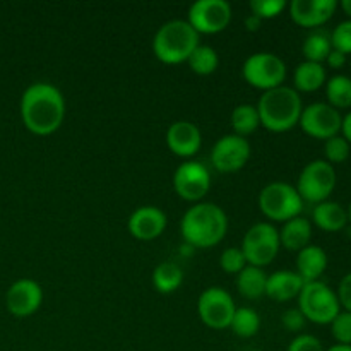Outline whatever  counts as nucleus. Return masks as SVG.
Here are the masks:
<instances>
[{
  "label": "nucleus",
  "instance_id": "nucleus-11",
  "mask_svg": "<svg viewBox=\"0 0 351 351\" xmlns=\"http://www.w3.org/2000/svg\"><path fill=\"white\" fill-rule=\"evenodd\" d=\"M232 16V5L226 0H197L189 9L187 21L197 34H216L228 27Z\"/></svg>",
  "mask_w": 351,
  "mask_h": 351
},
{
  "label": "nucleus",
  "instance_id": "nucleus-21",
  "mask_svg": "<svg viewBox=\"0 0 351 351\" xmlns=\"http://www.w3.org/2000/svg\"><path fill=\"white\" fill-rule=\"evenodd\" d=\"M280 243L290 252H300L312 240V223L307 218L297 216L283 223L280 232Z\"/></svg>",
  "mask_w": 351,
  "mask_h": 351
},
{
  "label": "nucleus",
  "instance_id": "nucleus-10",
  "mask_svg": "<svg viewBox=\"0 0 351 351\" xmlns=\"http://www.w3.org/2000/svg\"><path fill=\"white\" fill-rule=\"evenodd\" d=\"M235 311V302L225 288L209 287L199 295L197 314L208 328L218 331L230 328Z\"/></svg>",
  "mask_w": 351,
  "mask_h": 351
},
{
  "label": "nucleus",
  "instance_id": "nucleus-4",
  "mask_svg": "<svg viewBox=\"0 0 351 351\" xmlns=\"http://www.w3.org/2000/svg\"><path fill=\"white\" fill-rule=\"evenodd\" d=\"M199 45V34L187 19H171L158 27L153 38V51L163 64L187 62Z\"/></svg>",
  "mask_w": 351,
  "mask_h": 351
},
{
  "label": "nucleus",
  "instance_id": "nucleus-12",
  "mask_svg": "<svg viewBox=\"0 0 351 351\" xmlns=\"http://www.w3.org/2000/svg\"><path fill=\"white\" fill-rule=\"evenodd\" d=\"M341 113L339 110L332 108L328 103H311L302 110L300 122L298 125L302 127L307 136L314 137V139L328 141L331 137L339 136L341 130Z\"/></svg>",
  "mask_w": 351,
  "mask_h": 351
},
{
  "label": "nucleus",
  "instance_id": "nucleus-19",
  "mask_svg": "<svg viewBox=\"0 0 351 351\" xmlns=\"http://www.w3.org/2000/svg\"><path fill=\"white\" fill-rule=\"evenodd\" d=\"M305 281L297 271L281 269L267 276L266 295L274 302H290L298 298Z\"/></svg>",
  "mask_w": 351,
  "mask_h": 351
},
{
  "label": "nucleus",
  "instance_id": "nucleus-8",
  "mask_svg": "<svg viewBox=\"0 0 351 351\" xmlns=\"http://www.w3.org/2000/svg\"><path fill=\"white\" fill-rule=\"evenodd\" d=\"M280 233L271 223L259 221L250 226L242 240V252L249 266L264 267L280 252Z\"/></svg>",
  "mask_w": 351,
  "mask_h": 351
},
{
  "label": "nucleus",
  "instance_id": "nucleus-22",
  "mask_svg": "<svg viewBox=\"0 0 351 351\" xmlns=\"http://www.w3.org/2000/svg\"><path fill=\"white\" fill-rule=\"evenodd\" d=\"M312 219L321 230L329 233L341 232L348 223V213L339 202L336 201H324L315 204L312 211Z\"/></svg>",
  "mask_w": 351,
  "mask_h": 351
},
{
  "label": "nucleus",
  "instance_id": "nucleus-17",
  "mask_svg": "<svg viewBox=\"0 0 351 351\" xmlns=\"http://www.w3.org/2000/svg\"><path fill=\"white\" fill-rule=\"evenodd\" d=\"M338 9L336 0H291L290 16L302 27H319L328 23Z\"/></svg>",
  "mask_w": 351,
  "mask_h": 351
},
{
  "label": "nucleus",
  "instance_id": "nucleus-6",
  "mask_svg": "<svg viewBox=\"0 0 351 351\" xmlns=\"http://www.w3.org/2000/svg\"><path fill=\"white\" fill-rule=\"evenodd\" d=\"M259 209L267 219L285 223L300 216L304 201L297 189L285 182H271L259 192Z\"/></svg>",
  "mask_w": 351,
  "mask_h": 351
},
{
  "label": "nucleus",
  "instance_id": "nucleus-1",
  "mask_svg": "<svg viewBox=\"0 0 351 351\" xmlns=\"http://www.w3.org/2000/svg\"><path fill=\"white\" fill-rule=\"evenodd\" d=\"M21 119L24 127L36 136L57 132L65 119V99L57 86L34 82L21 96Z\"/></svg>",
  "mask_w": 351,
  "mask_h": 351
},
{
  "label": "nucleus",
  "instance_id": "nucleus-2",
  "mask_svg": "<svg viewBox=\"0 0 351 351\" xmlns=\"http://www.w3.org/2000/svg\"><path fill=\"white\" fill-rule=\"evenodd\" d=\"M228 232L226 213L215 202H195L185 211L180 233L185 242L197 249H211L225 239Z\"/></svg>",
  "mask_w": 351,
  "mask_h": 351
},
{
  "label": "nucleus",
  "instance_id": "nucleus-18",
  "mask_svg": "<svg viewBox=\"0 0 351 351\" xmlns=\"http://www.w3.org/2000/svg\"><path fill=\"white\" fill-rule=\"evenodd\" d=\"M202 136L195 123L189 120H177L167 130V146L180 158H192L201 149Z\"/></svg>",
  "mask_w": 351,
  "mask_h": 351
},
{
  "label": "nucleus",
  "instance_id": "nucleus-32",
  "mask_svg": "<svg viewBox=\"0 0 351 351\" xmlns=\"http://www.w3.org/2000/svg\"><path fill=\"white\" fill-rule=\"evenodd\" d=\"M219 266L226 274H239L247 266L245 256L240 247H228L219 256Z\"/></svg>",
  "mask_w": 351,
  "mask_h": 351
},
{
  "label": "nucleus",
  "instance_id": "nucleus-28",
  "mask_svg": "<svg viewBox=\"0 0 351 351\" xmlns=\"http://www.w3.org/2000/svg\"><path fill=\"white\" fill-rule=\"evenodd\" d=\"M261 125L259 113H257V108L250 103H242V105L235 106L232 112V127L240 137L250 136L257 130V127Z\"/></svg>",
  "mask_w": 351,
  "mask_h": 351
},
{
  "label": "nucleus",
  "instance_id": "nucleus-31",
  "mask_svg": "<svg viewBox=\"0 0 351 351\" xmlns=\"http://www.w3.org/2000/svg\"><path fill=\"white\" fill-rule=\"evenodd\" d=\"M324 154L328 163H343L350 156V144L341 136L331 137V139L324 141Z\"/></svg>",
  "mask_w": 351,
  "mask_h": 351
},
{
  "label": "nucleus",
  "instance_id": "nucleus-7",
  "mask_svg": "<svg viewBox=\"0 0 351 351\" xmlns=\"http://www.w3.org/2000/svg\"><path fill=\"white\" fill-rule=\"evenodd\" d=\"M242 75L252 88L269 91L283 86L287 79V64L276 53L257 51L243 62Z\"/></svg>",
  "mask_w": 351,
  "mask_h": 351
},
{
  "label": "nucleus",
  "instance_id": "nucleus-15",
  "mask_svg": "<svg viewBox=\"0 0 351 351\" xmlns=\"http://www.w3.org/2000/svg\"><path fill=\"white\" fill-rule=\"evenodd\" d=\"M43 304V290L40 283L29 278L14 281L5 293V307L14 317H29Z\"/></svg>",
  "mask_w": 351,
  "mask_h": 351
},
{
  "label": "nucleus",
  "instance_id": "nucleus-5",
  "mask_svg": "<svg viewBox=\"0 0 351 351\" xmlns=\"http://www.w3.org/2000/svg\"><path fill=\"white\" fill-rule=\"evenodd\" d=\"M298 311L314 324H331L341 312V305L336 291L319 280L304 285L298 295Z\"/></svg>",
  "mask_w": 351,
  "mask_h": 351
},
{
  "label": "nucleus",
  "instance_id": "nucleus-3",
  "mask_svg": "<svg viewBox=\"0 0 351 351\" xmlns=\"http://www.w3.org/2000/svg\"><path fill=\"white\" fill-rule=\"evenodd\" d=\"M257 113H259L261 125L269 132H288L298 125L300 122L302 98L290 86H280V88L264 91L257 103Z\"/></svg>",
  "mask_w": 351,
  "mask_h": 351
},
{
  "label": "nucleus",
  "instance_id": "nucleus-35",
  "mask_svg": "<svg viewBox=\"0 0 351 351\" xmlns=\"http://www.w3.org/2000/svg\"><path fill=\"white\" fill-rule=\"evenodd\" d=\"M331 45L335 50L345 55H351V19L343 21L332 29Z\"/></svg>",
  "mask_w": 351,
  "mask_h": 351
},
{
  "label": "nucleus",
  "instance_id": "nucleus-37",
  "mask_svg": "<svg viewBox=\"0 0 351 351\" xmlns=\"http://www.w3.org/2000/svg\"><path fill=\"white\" fill-rule=\"evenodd\" d=\"M281 322H283V326L288 331L300 332L302 329L305 328L307 319L304 317V314H302L298 308H288V311L283 312V315H281Z\"/></svg>",
  "mask_w": 351,
  "mask_h": 351
},
{
  "label": "nucleus",
  "instance_id": "nucleus-43",
  "mask_svg": "<svg viewBox=\"0 0 351 351\" xmlns=\"http://www.w3.org/2000/svg\"><path fill=\"white\" fill-rule=\"evenodd\" d=\"M326 351H351V345H335Z\"/></svg>",
  "mask_w": 351,
  "mask_h": 351
},
{
  "label": "nucleus",
  "instance_id": "nucleus-23",
  "mask_svg": "<svg viewBox=\"0 0 351 351\" xmlns=\"http://www.w3.org/2000/svg\"><path fill=\"white\" fill-rule=\"evenodd\" d=\"M328 81L326 69L322 64L304 60L293 72V89L302 93H314L321 89Z\"/></svg>",
  "mask_w": 351,
  "mask_h": 351
},
{
  "label": "nucleus",
  "instance_id": "nucleus-42",
  "mask_svg": "<svg viewBox=\"0 0 351 351\" xmlns=\"http://www.w3.org/2000/svg\"><path fill=\"white\" fill-rule=\"evenodd\" d=\"M341 9L345 10L346 16L351 19V0H341Z\"/></svg>",
  "mask_w": 351,
  "mask_h": 351
},
{
  "label": "nucleus",
  "instance_id": "nucleus-29",
  "mask_svg": "<svg viewBox=\"0 0 351 351\" xmlns=\"http://www.w3.org/2000/svg\"><path fill=\"white\" fill-rule=\"evenodd\" d=\"M187 64L191 67V71L195 72L197 75H209L219 65L218 51L213 47H209V45L199 43L195 47V50L191 53V57L187 58Z\"/></svg>",
  "mask_w": 351,
  "mask_h": 351
},
{
  "label": "nucleus",
  "instance_id": "nucleus-26",
  "mask_svg": "<svg viewBox=\"0 0 351 351\" xmlns=\"http://www.w3.org/2000/svg\"><path fill=\"white\" fill-rule=\"evenodd\" d=\"M331 50V34L324 29H314L311 34H307L304 45H302V53H304L305 60L315 62V64L326 62Z\"/></svg>",
  "mask_w": 351,
  "mask_h": 351
},
{
  "label": "nucleus",
  "instance_id": "nucleus-24",
  "mask_svg": "<svg viewBox=\"0 0 351 351\" xmlns=\"http://www.w3.org/2000/svg\"><path fill=\"white\" fill-rule=\"evenodd\" d=\"M267 274L263 267L249 266L247 264L239 274H237V290L247 300H257L266 295Z\"/></svg>",
  "mask_w": 351,
  "mask_h": 351
},
{
  "label": "nucleus",
  "instance_id": "nucleus-16",
  "mask_svg": "<svg viewBox=\"0 0 351 351\" xmlns=\"http://www.w3.org/2000/svg\"><path fill=\"white\" fill-rule=\"evenodd\" d=\"M167 215L156 206H141L134 209L132 215L129 216L127 228L129 233L137 240L149 242V240L158 239L167 228Z\"/></svg>",
  "mask_w": 351,
  "mask_h": 351
},
{
  "label": "nucleus",
  "instance_id": "nucleus-20",
  "mask_svg": "<svg viewBox=\"0 0 351 351\" xmlns=\"http://www.w3.org/2000/svg\"><path fill=\"white\" fill-rule=\"evenodd\" d=\"M328 269V254L319 245H307L297 252V273L305 283L319 281V278Z\"/></svg>",
  "mask_w": 351,
  "mask_h": 351
},
{
  "label": "nucleus",
  "instance_id": "nucleus-38",
  "mask_svg": "<svg viewBox=\"0 0 351 351\" xmlns=\"http://www.w3.org/2000/svg\"><path fill=\"white\" fill-rule=\"evenodd\" d=\"M338 300L339 305L345 308L346 312H351V273L345 274L339 281V287H338Z\"/></svg>",
  "mask_w": 351,
  "mask_h": 351
},
{
  "label": "nucleus",
  "instance_id": "nucleus-25",
  "mask_svg": "<svg viewBox=\"0 0 351 351\" xmlns=\"http://www.w3.org/2000/svg\"><path fill=\"white\" fill-rule=\"evenodd\" d=\"M184 283V271L175 263H161L153 271V287L160 293L168 295L177 291Z\"/></svg>",
  "mask_w": 351,
  "mask_h": 351
},
{
  "label": "nucleus",
  "instance_id": "nucleus-36",
  "mask_svg": "<svg viewBox=\"0 0 351 351\" xmlns=\"http://www.w3.org/2000/svg\"><path fill=\"white\" fill-rule=\"evenodd\" d=\"M287 351H326L322 343L312 335H298Z\"/></svg>",
  "mask_w": 351,
  "mask_h": 351
},
{
  "label": "nucleus",
  "instance_id": "nucleus-44",
  "mask_svg": "<svg viewBox=\"0 0 351 351\" xmlns=\"http://www.w3.org/2000/svg\"><path fill=\"white\" fill-rule=\"evenodd\" d=\"M346 213H348V221H351V202H350L348 209H346Z\"/></svg>",
  "mask_w": 351,
  "mask_h": 351
},
{
  "label": "nucleus",
  "instance_id": "nucleus-33",
  "mask_svg": "<svg viewBox=\"0 0 351 351\" xmlns=\"http://www.w3.org/2000/svg\"><path fill=\"white\" fill-rule=\"evenodd\" d=\"M288 3L285 0H252L250 2V14L259 17L261 21L271 19V17H278Z\"/></svg>",
  "mask_w": 351,
  "mask_h": 351
},
{
  "label": "nucleus",
  "instance_id": "nucleus-39",
  "mask_svg": "<svg viewBox=\"0 0 351 351\" xmlns=\"http://www.w3.org/2000/svg\"><path fill=\"white\" fill-rule=\"evenodd\" d=\"M326 64H328L331 69L345 67V65H346V55L332 48L331 53H329L328 58H326Z\"/></svg>",
  "mask_w": 351,
  "mask_h": 351
},
{
  "label": "nucleus",
  "instance_id": "nucleus-13",
  "mask_svg": "<svg viewBox=\"0 0 351 351\" xmlns=\"http://www.w3.org/2000/svg\"><path fill=\"white\" fill-rule=\"evenodd\" d=\"M173 189L184 201L201 202L211 189V173L201 161H184L173 173Z\"/></svg>",
  "mask_w": 351,
  "mask_h": 351
},
{
  "label": "nucleus",
  "instance_id": "nucleus-14",
  "mask_svg": "<svg viewBox=\"0 0 351 351\" xmlns=\"http://www.w3.org/2000/svg\"><path fill=\"white\" fill-rule=\"evenodd\" d=\"M250 144L245 137L226 134L219 137L211 149V163L219 173L242 170L250 158Z\"/></svg>",
  "mask_w": 351,
  "mask_h": 351
},
{
  "label": "nucleus",
  "instance_id": "nucleus-27",
  "mask_svg": "<svg viewBox=\"0 0 351 351\" xmlns=\"http://www.w3.org/2000/svg\"><path fill=\"white\" fill-rule=\"evenodd\" d=\"M326 96L328 105L336 110L351 108V77L345 74H336L326 81Z\"/></svg>",
  "mask_w": 351,
  "mask_h": 351
},
{
  "label": "nucleus",
  "instance_id": "nucleus-30",
  "mask_svg": "<svg viewBox=\"0 0 351 351\" xmlns=\"http://www.w3.org/2000/svg\"><path fill=\"white\" fill-rule=\"evenodd\" d=\"M230 328L239 338H252L259 332L261 317L254 308L240 307L235 311Z\"/></svg>",
  "mask_w": 351,
  "mask_h": 351
},
{
  "label": "nucleus",
  "instance_id": "nucleus-9",
  "mask_svg": "<svg viewBox=\"0 0 351 351\" xmlns=\"http://www.w3.org/2000/svg\"><path fill=\"white\" fill-rule=\"evenodd\" d=\"M336 170L326 160H314L304 167L298 175L297 192L302 201L319 204L328 201L336 187Z\"/></svg>",
  "mask_w": 351,
  "mask_h": 351
},
{
  "label": "nucleus",
  "instance_id": "nucleus-41",
  "mask_svg": "<svg viewBox=\"0 0 351 351\" xmlns=\"http://www.w3.org/2000/svg\"><path fill=\"white\" fill-rule=\"evenodd\" d=\"M261 24H263V21H261L257 16H254V14H249V16H247L245 26L249 31H257L261 27Z\"/></svg>",
  "mask_w": 351,
  "mask_h": 351
},
{
  "label": "nucleus",
  "instance_id": "nucleus-40",
  "mask_svg": "<svg viewBox=\"0 0 351 351\" xmlns=\"http://www.w3.org/2000/svg\"><path fill=\"white\" fill-rule=\"evenodd\" d=\"M341 137H345L346 143L351 144V112L346 113L341 120Z\"/></svg>",
  "mask_w": 351,
  "mask_h": 351
},
{
  "label": "nucleus",
  "instance_id": "nucleus-34",
  "mask_svg": "<svg viewBox=\"0 0 351 351\" xmlns=\"http://www.w3.org/2000/svg\"><path fill=\"white\" fill-rule=\"evenodd\" d=\"M331 335L338 345H351V312L341 311L332 319Z\"/></svg>",
  "mask_w": 351,
  "mask_h": 351
}]
</instances>
